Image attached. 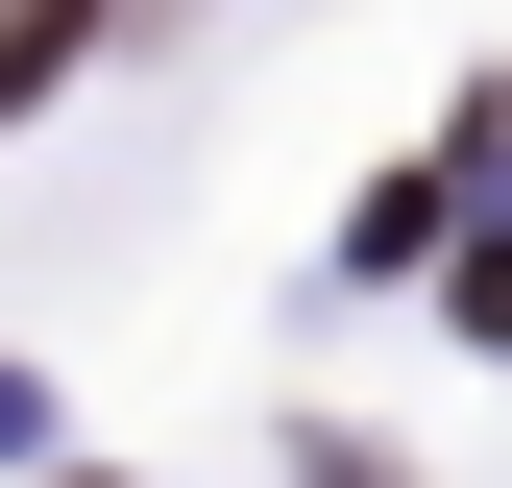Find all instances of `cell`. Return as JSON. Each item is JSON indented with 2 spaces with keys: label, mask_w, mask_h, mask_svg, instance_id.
Instances as JSON below:
<instances>
[{
  "label": "cell",
  "mask_w": 512,
  "mask_h": 488,
  "mask_svg": "<svg viewBox=\"0 0 512 488\" xmlns=\"http://www.w3.org/2000/svg\"><path fill=\"white\" fill-rule=\"evenodd\" d=\"M98 25H122V0H0V122H25L49 74H74V49H98Z\"/></svg>",
  "instance_id": "6da1fadb"
}]
</instances>
